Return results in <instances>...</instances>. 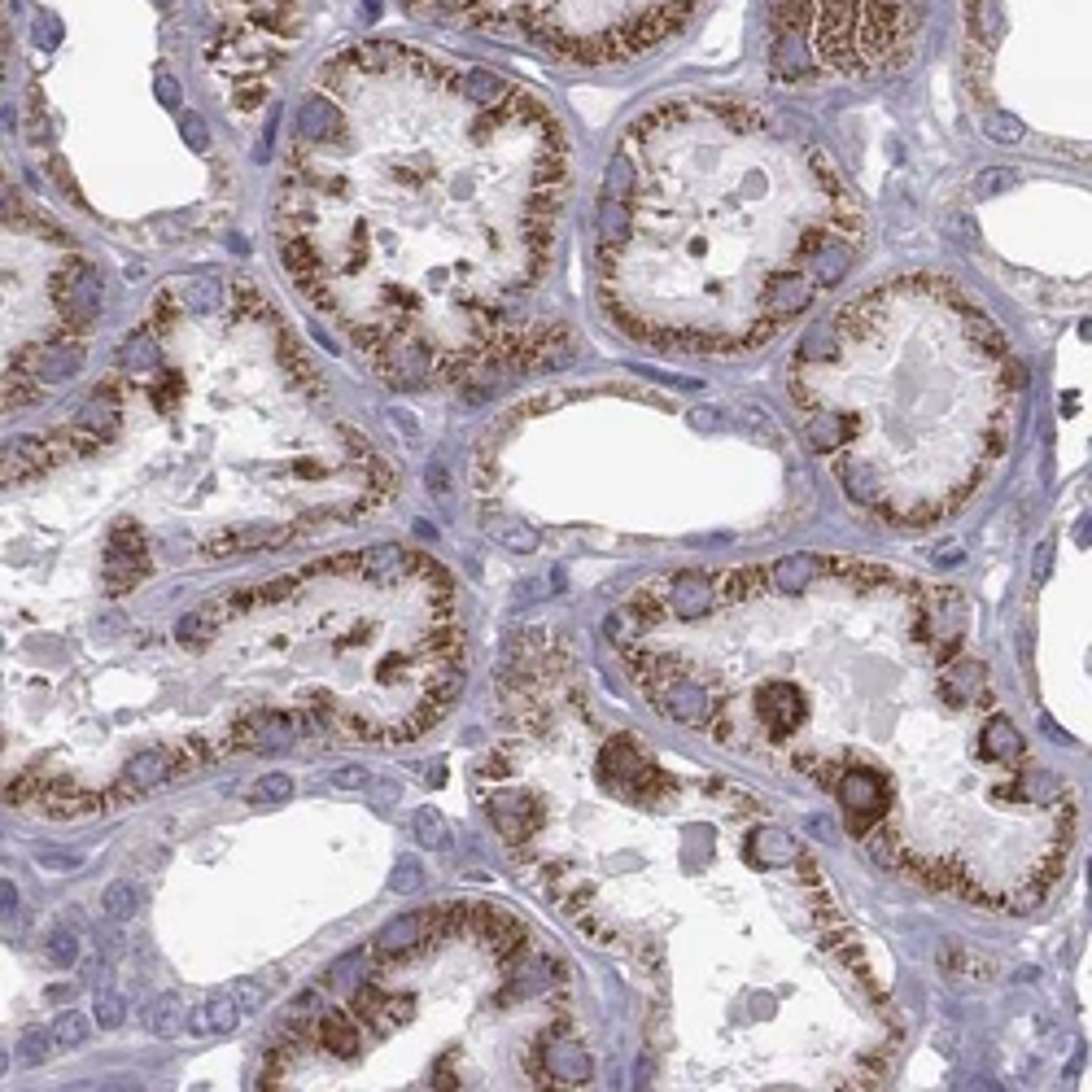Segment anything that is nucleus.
I'll list each match as a JSON object with an SVG mask.
<instances>
[{
  "instance_id": "obj_26",
  "label": "nucleus",
  "mask_w": 1092,
  "mask_h": 1092,
  "mask_svg": "<svg viewBox=\"0 0 1092 1092\" xmlns=\"http://www.w3.org/2000/svg\"><path fill=\"white\" fill-rule=\"evenodd\" d=\"M10 1071V1053H5V1049H0V1075Z\"/></svg>"
},
{
  "instance_id": "obj_17",
  "label": "nucleus",
  "mask_w": 1092,
  "mask_h": 1092,
  "mask_svg": "<svg viewBox=\"0 0 1092 1092\" xmlns=\"http://www.w3.org/2000/svg\"><path fill=\"white\" fill-rule=\"evenodd\" d=\"M289 795H293V778L289 774H263L249 800H254V804H280V800H289Z\"/></svg>"
},
{
  "instance_id": "obj_13",
  "label": "nucleus",
  "mask_w": 1092,
  "mask_h": 1092,
  "mask_svg": "<svg viewBox=\"0 0 1092 1092\" xmlns=\"http://www.w3.org/2000/svg\"><path fill=\"white\" fill-rule=\"evenodd\" d=\"M88 1019H83L79 1010H62L53 1019V1027H48V1036H53V1049H79L88 1045Z\"/></svg>"
},
{
  "instance_id": "obj_12",
  "label": "nucleus",
  "mask_w": 1092,
  "mask_h": 1092,
  "mask_svg": "<svg viewBox=\"0 0 1092 1092\" xmlns=\"http://www.w3.org/2000/svg\"><path fill=\"white\" fill-rule=\"evenodd\" d=\"M136 909H140V887L131 883V878H114V883L101 892V913H105L109 922H128Z\"/></svg>"
},
{
  "instance_id": "obj_15",
  "label": "nucleus",
  "mask_w": 1092,
  "mask_h": 1092,
  "mask_svg": "<svg viewBox=\"0 0 1092 1092\" xmlns=\"http://www.w3.org/2000/svg\"><path fill=\"white\" fill-rule=\"evenodd\" d=\"M44 957L53 965H74V962H79V935L66 931V927H53L44 935Z\"/></svg>"
},
{
  "instance_id": "obj_22",
  "label": "nucleus",
  "mask_w": 1092,
  "mask_h": 1092,
  "mask_svg": "<svg viewBox=\"0 0 1092 1092\" xmlns=\"http://www.w3.org/2000/svg\"><path fill=\"white\" fill-rule=\"evenodd\" d=\"M332 783L341 787V791H359V787H367V769H359V764H350V769H341Z\"/></svg>"
},
{
  "instance_id": "obj_6",
  "label": "nucleus",
  "mask_w": 1092,
  "mask_h": 1092,
  "mask_svg": "<svg viewBox=\"0 0 1092 1092\" xmlns=\"http://www.w3.org/2000/svg\"><path fill=\"white\" fill-rule=\"evenodd\" d=\"M537 1075H542V1088L560 1083V1088H586L594 1079V1057L560 1027V1019L537 1036Z\"/></svg>"
},
{
  "instance_id": "obj_16",
  "label": "nucleus",
  "mask_w": 1092,
  "mask_h": 1092,
  "mask_svg": "<svg viewBox=\"0 0 1092 1092\" xmlns=\"http://www.w3.org/2000/svg\"><path fill=\"white\" fill-rule=\"evenodd\" d=\"M48 1053H53V1036H48V1027H27L18 1040V1062L22 1066H40L48 1062Z\"/></svg>"
},
{
  "instance_id": "obj_3",
  "label": "nucleus",
  "mask_w": 1092,
  "mask_h": 1092,
  "mask_svg": "<svg viewBox=\"0 0 1092 1092\" xmlns=\"http://www.w3.org/2000/svg\"><path fill=\"white\" fill-rule=\"evenodd\" d=\"M791 398L839 490L918 525L957 507L1001 459L1019 367L953 284L901 275L813 328Z\"/></svg>"
},
{
  "instance_id": "obj_20",
  "label": "nucleus",
  "mask_w": 1092,
  "mask_h": 1092,
  "mask_svg": "<svg viewBox=\"0 0 1092 1092\" xmlns=\"http://www.w3.org/2000/svg\"><path fill=\"white\" fill-rule=\"evenodd\" d=\"M79 865H83V856H71V852H36V870H48V874H71Z\"/></svg>"
},
{
  "instance_id": "obj_9",
  "label": "nucleus",
  "mask_w": 1092,
  "mask_h": 1092,
  "mask_svg": "<svg viewBox=\"0 0 1092 1092\" xmlns=\"http://www.w3.org/2000/svg\"><path fill=\"white\" fill-rule=\"evenodd\" d=\"M83 359H88V350H83L79 341H57V346L40 350V359H36V385H62V381H71V376L83 372Z\"/></svg>"
},
{
  "instance_id": "obj_4",
  "label": "nucleus",
  "mask_w": 1092,
  "mask_h": 1092,
  "mask_svg": "<svg viewBox=\"0 0 1092 1092\" xmlns=\"http://www.w3.org/2000/svg\"><path fill=\"white\" fill-rule=\"evenodd\" d=\"M446 22L551 53L573 66H617L660 48L700 0H411Z\"/></svg>"
},
{
  "instance_id": "obj_23",
  "label": "nucleus",
  "mask_w": 1092,
  "mask_h": 1092,
  "mask_svg": "<svg viewBox=\"0 0 1092 1092\" xmlns=\"http://www.w3.org/2000/svg\"><path fill=\"white\" fill-rule=\"evenodd\" d=\"M14 909H18V887L10 878H0V918H10Z\"/></svg>"
},
{
  "instance_id": "obj_24",
  "label": "nucleus",
  "mask_w": 1092,
  "mask_h": 1092,
  "mask_svg": "<svg viewBox=\"0 0 1092 1092\" xmlns=\"http://www.w3.org/2000/svg\"><path fill=\"white\" fill-rule=\"evenodd\" d=\"M184 131H188V140H192L197 149L206 145V128H201V119H192V114H188V119H184Z\"/></svg>"
},
{
  "instance_id": "obj_19",
  "label": "nucleus",
  "mask_w": 1092,
  "mask_h": 1092,
  "mask_svg": "<svg viewBox=\"0 0 1092 1092\" xmlns=\"http://www.w3.org/2000/svg\"><path fill=\"white\" fill-rule=\"evenodd\" d=\"M92 1014H97V1027L114 1031V1027H123V1019H128V1005H123V996L101 992L97 1005H92Z\"/></svg>"
},
{
  "instance_id": "obj_2",
  "label": "nucleus",
  "mask_w": 1092,
  "mask_h": 1092,
  "mask_svg": "<svg viewBox=\"0 0 1092 1092\" xmlns=\"http://www.w3.org/2000/svg\"><path fill=\"white\" fill-rule=\"evenodd\" d=\"M861 241L852 188L800 131L752 101L669 97L608 166L599 298L638 341L743 355L844 280Z\"/></svg>"
},
{
  "instance_id": "obj_14",
  "label": "nucleus",
  "mask_w": 1092,
  "mask_h": 1092,
  "mask_svg": "<svg viewBox=\"0 0 1092 1092\" xmlns=\"http://www.w3.org/2000/svg\"><path fill=\"white\" fill-rule=\"evenodd\" d=\"M411 830H416V839L424 848H442L450 839V826H446V818H442V813L433 809V804H424V809L416 813V818H411Z\"/></svg>"
},
{
  "instance_id": "obj_25",
  "label": "nucleus",
  "mask_w": 1092,
  "mask_h": 1092,
  "mask_svg": "<svg viewBox=\"0 0 1092 1092\" xmlns=\"http://www.w3.org/2000/svg\"><path fill=\"white\" fill-rule=\"evenodd\" d=\"M398 791H402L398 783H381V787H376V795H381V800H398Z\"/></svg>"
},
{
  "instance_id": "obj_18",
  "label": "nucleus",
  "mask_w": 1092,
  "mask_h": 1092,
  "mask_svg": "<svg viewBox=\"0 0 1092 1092\" xmlns=\"http://www.w3.org/2000/svg\"><path fill=\"white\" fill-rule=\"evenodd\" d=\"M419 883H424V870H419V861H416V856H402V861L393 865L389 887H393L398 896H411V892H419Z\"/></svg>"
},
{
  "instance_id": "obj_1",
  "label": "nucleus",
  "mask_w": 1092,
  "mask_h": 1092,
  "mask_svg": "<svg viewBox=\"0 0 1092 1092\" xmlns=\"http://www.w3.org/2000/svg\"><path fill=\"white\" fill-rule=\"evenodd\" d=\"M332 128L298 140L275 206L298 289L398 389L560 363L529 324L568 197V136L542 97L402 44L324 66Z\"/></svg>"
},
{
  "instance_id": "obj_21",
  "label": "nucleus",
  "mask_w": 1092,
  "mask_h": 1092,
  "mask_svg": "<svg viewBox=\"0 0 1092 1092\" xmlns=\"http://www.w3.org/2000/svg\"><path fill=\"white\" fill-rule=\"evenodd\" d=\"M263 1001H267V992L263 988H258L254 979H245L237 988V1010H245V1014H254V1010H263Z\"/></svg>"
},
{
  "instance_id": "obj_11",
  "label": "nucleus",
  "mask_w": 1092,
  "mask_h": 1092,
  "mask_svg": "<svg viewBox=\"0 0 1092 1092\" xmlns=\"http://www.w3.org/2000/svg\"><path fill=\"white\" fill-rule=\"evenodd\" d=\"M140 1022H145V1031H154V1036H175V1031L184 1027V1005H180V996L175 992H166V996H158V1001H149L145 1005V1014H140Z\"/></svg>"
},
{
  "instance_id": "obj_10",
  "label": "nucleus",
  "mask_w": 1092,
  "mask_h": 1092,
  "mask_svg": "<svg viewBox=\"0 0 1092 1092\" xmlns=\"http://www.w3.org/2000/svg\"><path fill=\"white\" fill-rule=\"evenodd\" d=\"M241 1010H237V996L228 992H215L206 1005H197V1014L188 1019V1031L192 1036H228L237 1027Z\"/></svg>"
},
{
  "instance_id": "obj_7",
  "label": "nucleus",
  "mask_w": 1092,
  "mask_h": 1092,
  "mask_svg": "<svg viewBox=\"0 0 1092 1092\" xmlns=\"http://www.w3.org/2000/svg\"><path fill=\"white\" fill-rule=\"evenodd\" d=\"M53 302H57V310L66 315V324H74V328L92 324L97 310H101V289H97L92 267L79 263V258H71V263L53 275Z\"/></svg>"
},
{
  "instance_id": "obj_8",
  "label": "nucleus",
  "mask_w": 1092,
  "mask_h": 1092,
  "mask_svg": "<svg viewBox=\"0 0 1092 1092\" xmlns=\"http://www.w3.org/2000/svg\"><path fill=\"white\" fill-rule=\"evenodd\" d=\"M428 931H433V913H407V918L389 922V927L376 935V957L389 962V957L411 953L419 939H428Z\"/></svg>"
},
{
  "instance_id": "obj_5",
  "label": "nucleus",
  "mask_w": 1092,
  "mask_h": 1092,
  "mask_svg": "<svg viewBox=\"0 0 1092 1092\" xmlns=\"http://www.w3.org/2000/svg\"><path fill=\"white\" fill-rule=\"evenodd\" d=\"M927 0H774L769 71L783 83L883 79L913 57Z\"/></svg>"
}]
</instances>
